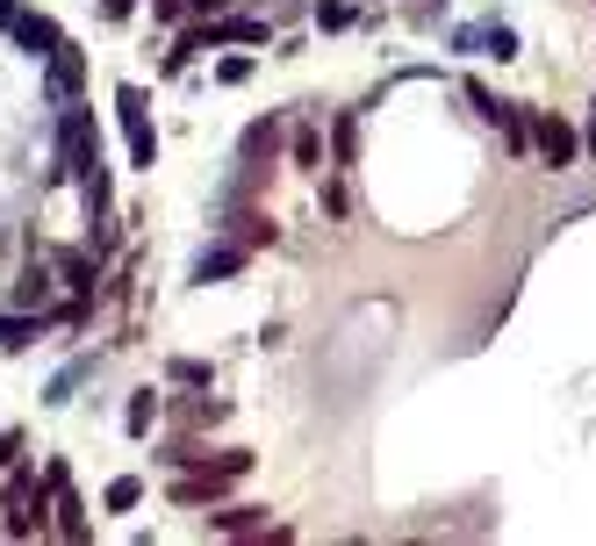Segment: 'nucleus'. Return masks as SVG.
Masks as SVG:
<instances>
[{"instance_id":"6e6552de","label":"nucleus","mask_w":596,"mask_h":546,"mask_svg":"<svg viewBox=\"0 0 596 546\" xmlns=\"http://www.w3.org/2000/svg\"><path fill=\"white\" fill-rule=\"evenodd\" d=\"M208 532H223V539H252V532H266V511H259V503H223V511H208Z\"/></svg>"},{"instance_id":"4468645a","label":"nucleus","mask_w":596,"mask_h":546,"mask_svg":"<svg viewBox=\"0 0 596 546\" xmlns=\"http://www.w3.org/2000/svg\"><path fill=\"white\" fill-rule=\"evenodd\" d=\"M273 144H281V122H252V130H245V144H238V152H245V166H259V158H273Z\"/></svg>"},{"instance_id":"f257e3e1","label":"nucleus","mask_w":596,"mask_h":546,"mask_svg":"<svg viewBox=\"0 0 596 546\" xmlns=\"http://www.w3.org/2000/svg\"><path fill=\"white\" fill-rule=\"evenodd\" d=\"M51 511H58V489H51V482H36L29 467H8V482H0V525H8V539L51 532Z\"/></svg>"},{"instance_id":"9b49d317","label":"nucleus","mask_w":596,"mask_h":546,"mask_svg":"<svg viewBox=\"0 0 596 546\" xmlns=\"http://www.w3.org/2000/svg\"><path fill=\"white\" fill-rule=\"evenodd\" d=\"M230 238H238L245 252H259V245H273L281 230H273V216H266V209H238V216H230Z\"/></svg>"},{"instance_id":"423d86ee","label":"nucleus","mask_w":596,"mask_h":546,"mask_svg":"<svg viewBox=\"0 0 596 546\" xmlns=\"http://www.w3.org/2000/svg\"><path fill=\"white\" fill-rule=\"evenodd\" d=\"M453 44H461V51L496 58V66H503V58H517V29H511V22H481V29H461Z\"/></svg>"},{"instance_id":"9d476101","label":"nucleus","mask_w":596,"mask_h":546,"mask_svg":"<svg viewBox=\"0 0 596 546\" xmlns=\"http://www.w3.org/2000/svg\"><path fill=\"white\" fill-rule=\"evenodd\" d=\"M58 281H65L72 295H94V281H102V252H58Z\"/></svg>"},{"instance_id":"412c9836","label":"nucleus","mask_w":596,"mask_h":546,"mask_svg":"<svg viewBox=\"0 0 596 546\" xmlns=\"http://www.w3.org/2000/svg\"><path fill=\"white\" fill-rule=\"evenodd\" d=\"M317 29H353V8L345 0H317Z\"/></svg>"},{"instance_id":"393cba45","label":"nucleus","mask_w":596,"mask_h":546,"mask_svg":"<svg viewBox=\"0 0 596 546\" xmlns=\"http://www.w3.org/2000/svg\"><path fill=\"white\" fill-rule=\"evenodd\" d=\"M15 453H22V431H0V475L15 467Z\"/></svg>"},{"instance_id":"2eb2a0df","label":"nucleus","mask_w":596,"mask_h":546,"mask_svg":"<svg viewBox=\"0 0 596 546\" xmlns=\"http://www.w3.org/2000/svg\"><path fill=\"white\" fill-rule=\"evenodd\" d=\"M158 461H166L172 475H188V467H208V461H216V453H208V446H194V439H172L166 453H158Z\"/></svg>"},{"instance_id":"5701e85b","label":"nucleus","mask_w":596,"mask_h":546,"mask_svg":"<svg viewBox=\"0 0 596 546\" xmlns=\"http://www.w3.org/2000/svg\"><path fill=\"white\" fill-rule=\"evenodd\" d=\"M467 102H475V116H481V122H496V116H503V102H496V94H489L481 80H467Z\"/></svg>"},{"instance_id":"bb28decb","label":"nucleus","mask_w":596,"mask_h":546,"mask_svg":"<svg viewBox=\"0 0 596 546\" xmlns=\"http://www.w3.org/2000/svg\"><path fill=\"white\" fill-rule=\"evenodd\" d=\"M130 8H136V0H102V15H116V22L130 15Z\"/></svg>"},{"instance_id":"cd10ccee","label":"nucleus","mask_w":596,"mask_h":546,"mask_svg":"<svg viewBox=\"0 0 596 546\" xmlns=\"http://www.w3.org/2000/svg\"><path fill=\"white\" fill-rule=\"evenodd\" d=\"M15 15H22V0H0V29H8Z\"/></svg>"},{"instance_id":"7ed1b4c3","label":"nucleus","mask_w":596,"mask_h":546,"mask_svg":"<svg viewBox=\"0 0 596 546\" xmlns=\"http://www.w3.org/2000/svg\"><path fill=\"white\" fill-rule=\"evenodd\" d=\"M532 152H539L553 173H568V166L582 158V136H575V122H561V116H546V108H539V116H532Z\"/></svg>"},{"instance_id":"20e7f679","label":"nucleus","mask_w":596,"mask_h":546,"mask_svg":"<svg viewBox=\"0 0 596 546\" xmlns=\"http://www.w3.org/2000/svg\"><path fill=\"white\" fill-rule=\"evenodd\" d=\"M80 86H86V51L65 36V44H58V51L44 58V94H51V102L65 108V102H80Z\"/></svg>"},{"instance_id":"1a4fd4ad","label":"nucleus","mask_w":596,"mask_h":546,"mask_svg":"<svg viewBox=\"0 0 596 546\" xmlns=\"http://www.w3.org/2000/svg\"><path fill=\"white\" fill-rule=\"evenodd\" d=\"M245 259H252L245 245H216V252H202V259L188 266V281H194V288H208V281H230V273H238Z\"/></svg>"},{"instance_id":"4be33fe9","label":"nucleus","mask_w":596,"mask_h":546,"mask_svg":"<svg viewBox=\"0 0 596 546\" xmlns=\"http://www.w3.org/2000/svg\"><path fill=\"white\" fill-rule=\"evenodd\" d=\"M216 80L223 86H245V80H252V58H245V51L238 58H216Z\"/></svg>"},{"instance_id":"f03ea898","label":"nucleus","mask_w":596,"mask_h":546,"mask_svg":"<svg viewBox=\"0 0 596 546\" xmlns=\"http://www.w3.org/2000/svg\"><path fill=\"white\" fill-rule=\"evenodd\" d=\"M116 122H122V136H130V166L152 173L158 166V130H152V116H144V86H130V80L116 86Z\"/></svg>"},{"instance_id":"a878e982","label":"nucleus","mask_w":596,"mask_h":546,"mask_svg":"<svg viewBox=\"0 0 596 546\" xmlns=\"http://www.w3.org/2000/svg\"><path fill=\"white\" fill-rule=\"evenodd\" d=\"M152 8H158V15H166V22H180V15H188V8H194V0H152Z\"/></svg>"},{"instance_id":"0eeeda50","label":"nucleus","mask_w":596,"mask_h":546,"mask_svg":"<svg viewBox=\"0 0 596 546\" xmlns=\"http://www.w3.org/2000/svg\"><path fill=\"white\" fill-rule=\"evenodd\" d=\"M94 367H102V359H94V353L65 359V367H58V375H51V389H44V403H51V410H65V403H72V395H80V389H86V381H94Z\"/></svg>"},{"instance_id":"f8f14e48","label":"nucleus","mask_w":596,"mask_h":546,"mask_svg":"<svg viewBox=\"0 0 596 546\" xmlns=\"http://www.w3.org/2000/svg\"><path fill=\"white\" fill-rule=\"evenodd\" d=\"M158 410H166V403H158V389H136L130 403H122V431H130V439H144V431L158 425Z\"/></svg>"},{"instance_id":"b1692460","label":"nucleus","mask_w":596,"mask_h":546,"mask_svg":"<svg viewBox=\"0 0 596 546\" xmlns=\"http://www.w3.org/2000/svg\"><path fill=\"white\" fill-rule=\"evenodd\" d=\"M180 417H188V425H216V417H223V403H188Z\"/></svg>"},{"instance_id":"ddd939ff","label":"nucleus","mask_w":596,"mask_h":546,"mask_svg":"<svg viewBox=\"0 0 596 546\" xmlns=\"http://www.w3.org/2000/svg\"><path fill=\"white\" fill-rule=\"evenodd\" d=\"M51 532H58V539H86V503L72 496V482L58 489V518H51Z\"/></svg>"},{"instance_id":"39448f33","label":"nucleus","mask_w":596,"mask_h":546,"mask_svg":"<svg viewBox=\"0 0 596 546\" xmlns=\"http://www.w3.org/2000/svg\"><path fill=\"white\" fill-rule=\"evenodd\" d=\"M8 36H15V44H22V51H29V58H51L58 44H65V29H58L51 15H29V8H22V15L8 22Z\"/></svg>"},{"instance_id":"c85d7f7f","label":"nucleus","mask_w":596,"mask_h":546,"mask_svg":"<svg viewBox=\"0 0 596 546\" xmlns=\"http://www.w3.org/2000/svg\"><path fill=\"white\" fill-rule=\"evenodd\" d=\"M589 116H596V102H589ZM589 130H596V122H589Z\"/></svg>"},{"instance_id":"f3484780","label":"nucleus","mask_w":596,"mask_h":546,"mask_svg":"<svg viewBox=\"0 0 596 546\" xmlns=\"http://www.w3.org/2000/svg\"><path fill=\"white\" fill-rule=\"evenodd\" d=\"M295 166H302V173H324V136H317V130H295Z\"/></svg>"},{"instance_id":"aec40b11","label":"nucleus","mask_w":596,"mask_h":546,"mask_svg":"<svg viewBox=\"0 0 596 546\" xmlns=\"http://www.w3.org/2000/svg\"><path fill=\"white\" fill-rule=\"evenodd\" d=\"M51 281H58L51 266H29V273H22V302H36V309H44V302H51Z\"/></svg>"},{"instance_id":"a211bd4d","label":"nucleus","mask_w":596,"mask_h":546,"mask_svg":"<svg viewBox=\"0 0 596 546\" xmlns=\"http://www.w3.org/2000/svg\"><path fill=\"white\" fill-rule=\"evenodd\" d=\"M166 381H180V389H208V359H166Z\"/></svg>"},{"instance_id":"dca6fc26","label":"nucleus","mask_w":596,"mask_h":546,"mask_svg":"<svg viewBox=\"0 0 596 546\" xmlns=\"http://www.w3.org/2000/svg\"><path fill=\"white\" fill-rule=\"evenodd\" d=\"M102 503H108V511H136V503H144V482H136V475H116L102 489Z\"/></svg>"},{"instance_id":"6ab92c4d","label":"nucleus","mask_w":596,"mask_h":546,"mask_svg":"<svg viewBox=\"0 0 596 546\" xmlns=\"http://www.w3.org/2000/svg\"><path fill=\"white\" fill-rule=\"evenodd\" d=\"M331 152H338V166H353V158H359V122H353V116H338V130H331Z\"/></svg>"}]
</instances>
